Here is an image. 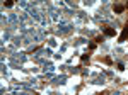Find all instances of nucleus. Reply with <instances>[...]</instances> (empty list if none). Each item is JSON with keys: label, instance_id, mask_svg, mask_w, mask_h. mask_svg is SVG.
I'll return each mask as SVG.
<instances>
[{"label": "nucleus", "instance_id": "obj_5", "mask_svg": "<svg viewBox=\"0 0 128 95\" xmlns=\"http://www.w3.org/2000/svg\"><path fill=\"white\" fill-rule=\"evenodd\" d=\"M126 7H128V3H126Z\"/></svg>", "mask_w": 128, "mask_h": 95}, {"label": "nucleus", "instance_id": "obj_4", "mask_svg": "<svg viewBox=\"0 0 128 95\" xmlns=\"http://www.w3.org/2000/svg\"><path fill=\"white\" fill-rule=\"evenodd\" d=\"M12 3H14V0H7V2H5V7H10Z\"/></svg>", "mask_w": 128, "mask_h": 95}, {"label": "nucleus", "instance_id": "obj_2", "mask_svg": "<svg viewBox=\"0 0 128 95\" xmlns=\"http://www.w3.org/2000/svg\"><path fill=\"white\" fill-rule=\"evenodd\" d=\"M113 10H114L116 14H121V12L125 10V5H113Z\"/></svg>", "mask_w": 128, "mask_h": 95}, {"label": "nucleus", "instance_id": "obj_1", "mask_svg": "<svg viewBox=\"0 0 128 95\" xmlns=\"http://www.w3.org/2000/svg\"><path fill=\"white\" fill-rule=\"evenodd\" d=\"M126 38H128V24L125 26V29H123V32H121V36H120V43L126 41Z\"/></svg>", "mask_w": 128, "mask_h": 95}, {"label": "nucleus", "instance_id": "obj_3", "mask_svg": "<svg viewBox=\"0 0 128 95\" xmlns=\"http://www.w3.org/2000/svg\"><path fill=\"white\" fill-rule=\"evenodd\" d=\"M104 34H106V36H114V29H106Z\"/></svg>", "mask_w": 128, "mask_h": 95}]
</instances>
